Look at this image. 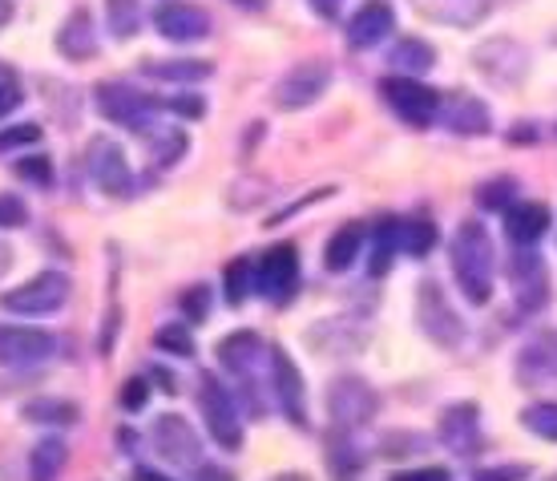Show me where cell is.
Segmentation results:
<instances>
[{
    "label": "cell",
    "instance_id": "obj_1",
    "mask_svg": "<svg viewBox=\"0 0 557 481\" xmlns=\"http://www.w3.org/2000/svg\"><path fill=\"white\" fill-rule=\"evenodd\" d=\"M493 239L476 219H465L453 235V275L469 304H488L493 296Z\"/></svg>",
    "mask_w": 557,
    "mask_h": 481
},
{
    "label": "cell",
    "instance_id": "obj_2",
    "mask_svg": "<svg viewBox=\"0 0 557 481\" xmlns=\"http://www.w3.org/2000/svg\"><path fill=\"white\" fill-rule=\"evenodd\" d=\"M70 299V275L65 271H37L33 280L0 296V308L13 316H53Z\"/></svg>",
    "mask_w": 557,
    "mask_h": 481
},
{
    "label": "cell",
    "instance_id": "obj_3",
    "mask_svg": "<svg viewBox=\"0 0 557 481\" xmlns=\"http://www.w3.org/2000/svg\"><path fill=\"white\" fill-rule=\"evenodd\" d=\"M198 409H202L210 437L219 441L223 449H238L243 445V421H238L235 393L223 388V381L214 372H202V381H198Z\"/></svg>",
    "mask_w": 557,
    "mask_h": 481
},
{
    "label": "cell",
    "instance_id": "obj_4",
    "mask_svg": "<svg viewBox=\"0 0 557 481\" xmlns=\"http://www.w3.org/2000/svg\"><path fill=\"white\" fill-rule=\"evenodd\" d=\"M473 65L485 82L502 85V89H513V85H521L525 73H530V53H525V45H517L513 37H493V41H481L473 49Z\"/></svg>",
    "mask_w": 557,
    "mask_h": 481
},
{
    "label": "cell",
    "instance_id": "obj_5",
    "mask_svg": "<svg viewBox=\"0 0 557 481\" xmlns=\"http://www.w3.org/2000/svg\"><path fill=\"white\" fill-rule=\"evenodd\" d=\"M417 324L420 332L441 344V348H457L465 340V324H460L457 308L448 304V296L441 292V283H420L417 287Z\"/></svg>",
    "mask_w": 557,
    "mask_h": 481
},
{
    "label": "cell",
    "instance_id": "obj_6",
    "mask_svg": "<svg viewBox=\"0 0 557 481\" xmlns=\"http://www.w3.org/2000/svg\"><path fill=\"white\" fill-rule=\"evenodd\" d=\"M94 98H98V110L106 113L110 122H117V126L134 130V134H146V130L153 126V110H158V101L146 98V94H138L134 85L101 82L98 89H94Z\"/></svg>",
    "mask_w": 557,
    "mask_h": 481
},
{
    "label": "cell",
    "instance_id": "obj_7",
    "mask_svg": "<svg viewBox=\"0 0 557 481\" xmlns=\"http://www.w3.org/2000/svg\"><path fill=\"white\" fill-rule=\"evenodd\" d=\"M380 94L396 110V118H405L408 126H429V122H436V113H441V94L429 89V85H420L417 77L392 73V77L380 82Z\"/></svg>",
    "mask_w": 557,
    "mask_h": 481
},
{
    "label": "cell",
    "instance_id": "obj_8",
    "mask_svg": "<svg viewBox=\"0 0 557 481\" xmlns=\"http://www.w3.org/2000/svg\"><path fill=\"white\" fill-rule=\"evenodd\" d=\"M150 441L158 457H166L170 466L178 469H198L202 466V441H198L195 424L178 417V412H162L150 429Z\"/></svg>",
    "mask_w": 557,
    "mask_h": 481
},
{
    "label": "cell",
    "instance_id": "obj_9",
    "mask_svg": "<svg viewBox=\"0 0 557 481\" xmlns=\"http://www.w3.org/2000/svg\"><path fill=\"white\" fill-rule=\"evenodd\" d=\"M85 170H89L94 186L106 190V195H129V186H134V170L126 162V150L113 138H106V134L89 138V146H85Z\"/></svg>",
    "mask_w": 557,
    "mask_h": 481
},
{
    "label": "cell",
    "instance_id": "obj_10",
    "mask_svg": "<svg viewBox=\"0 0 557 481\" xmlns=\"http://www.w3.org/2000/svg\"><path fill=\"white\" fill-rule=\"evenodd\" d=\"M332 85V65L327 61H299L275 82V106L278 110H307L323 98V89Z\"/></svg>",
    "mask_w": 557,
    "mask_h": 481
},
{
    "label": "cell",
    "instance_id": "obj_11",
    "mask_svg": "<svg viewBox=\"0 0 557 481\" xmlns=\"http://www.w3.org/2000/svg\"><path fill=\"white\" fill-rule=\"evenodd\" d=\"M327 409L339 429H360L380 412V396L363 377H339L327 388Z\"/></svg>",
    "mask_w": 557,
    "mask_h": 481
},
{
    "label": "cell",
    "instance_id": "obj_12",
    "mask_svg": "<svg viewBox=\"0 0 557 481\" xmlns=\"http://www.w3.org/2000/svg\"><path fill=\"white\" fill-rule=\"evenodd\" d=\"M271 356H267V344L255 332H231V336L219 340V365L231 372L238 381V388L251 396L255 393V372H259V365H267Z\"/></svg>",
    "mask_w": 557,
    "mask_h": 481
},
{
    "label": "cell",
    "instance_id": "obj_13",
    "mask_svg": "<svg viewBox=\"0 0 557 481\" xmlns=\"http://www.w3.org/2000/svg\"><path fill=\"white\" fill-rule=\"evenodd\" d=\"M57 353V340L41 328L0 324V365L4 368H33L45 365Z\"/></svg>",
    "mask_w": 557,
    "mask_h": 481
},
{
    "label": "cell",
    "instance_id": "obj_14",
    "mask_svg": "<svg viewBox=\"0 0 557 481\" xmlns=\"http://www.w3.org/2000/svg\"><path fill=\"white\" fill-rule=\"evenodd\" d=\"M153 28H158L166 41L190 45V41L210 37V13L198 9V4H190V0H162V4L153 9Z\"/></svg>",
    "mask_w": 557,
    "mask_h": 481
},
{
    "label": "cell",
    "instance_id": "obj_15",
    "mask_svg": "<svg viewBox=\"0 0 557 481\" xmlns=\"http://www.w3.org/2000/svg\"><path fill=\"white\" fill-rule=\"evenodd\" d=\"M299 283V251L295 243H275L255 268V287L271 299H287Z\"/></svg>",
    "mask_w": 557,
    "mask_h": 481
},
{
    "label": "cell",
    "instance_id": "obj_16",
    "mask_svg": "<svg viewBox=\"0 0 557 481\" xmlns=\"http://www.w3.org/2000/svg\"><path fill=\"white\" fill-rule=\"evenodd\" d=\"M517 381L542 388L557 381V328H545L517 353Z\"/></svg>",
    "mask_w": 557,
    "mask_h": 481
},
{
    "label": "cell",
    "instance_id": "obj_17",
    "mask_svg": "<svg viewBox=\"0 0 557 481\" xmlns=\"http://www.w3.org/2000/svg\"><path fill=\"white\" fill-rule=\"evenodd\" d=\"M271 388H275L278 409L287 412V421L307 424V405H304V377L292 365V356L283 348H271Z\"/></svg>",
    "mask_w": 557,
    "mask_h": 481
},
{
    "label": "cell",
    "instance_id": "obj_18",
    "mask_svg": "<svg viewBox=\"0 0 557 481\" xmlns=\"http://www.w3.org/2000/svg\"><path fill=\"white\" fill-rule=\"evenodd\" d=\"M436 118H441L453 134H460V138H481V134H488V126H493L488 106L481 98H473V94H448V98H441V113H436Z\"/></svg>",
    "mask_w": 557,
    "mask_h": 481
},
{
    "label": "cell",
    "instance_id": "obj_19",
    "mask_svg": "<svg viewBox=\"0 0 557 481\" xmlns=\"http://www.w3.org/2000/svg\"><path fill=\"white\" fill-rule=\"evenodd\" d=\"M396 33V13L388 0H368L360 13L348 21V45L351 49H376Z\"/></svg>",
    "mask_w": 557,
    "mask_h": 481
},
{
    "label": "cell",
    "instance_id": "obj_20",
    "mask_svg": "<svg viewBox=\"0 0 557 481\" xmlns=\"http://www.w3.org/2000/svg\"><path fill=\"white\" fill-rule=\"evenodd\" d=\"M441 441L453 453H473L481 445V409L473 400H457L441 412Z\"/></svg>",
    "mask_w": 557,
    "mask_h": 481
},
{
    "label": "cell",
    "instance_id": "obj_21",
    "mask_svg": "<svg viewBox=\"0 0 557 481\" xmlns=\"http://www.w3.org/2000/svg\"><path fill=\"white\" fill-rule=\"evenodd\" d=\"M488 13H493V0H420V16L448 28H476Z\"/></svg>",
    "mask_w": 557,
    "mask_h": 481
},
{
    "label": "cell",
    "instance_id": "obj_22",
    "mask_svg": "<svg viewBox=\"0 0 557 481\" xmlns=\"http://www.w3.org/2000/svg\"><path fill=\"white\" fill-rule=\"evenodd\" d=\"M57 53L65 57V61H89V57L98 53V33H94V16L77 9L61 21L57 28Z\"/></svg>",
    "mask_w": 557,
    "mask_h": 481
},
{
    "label": "cell",
    "instance_id": "obj_23",
    "mask_svg": "<svg viewBox=\"0 0 557 481\" xmlns=\"http://www.w3.org/2000/svg\"><path fill=\"white\" fill-rule=\"evenodd\" d=\"M549 223H554V214H549L545 202H513V207L505 211V231H509V239H513L517 247L537 243L545 231H549Z\"/></svg>",
    "mask_w": 557,
    "mask_h": 481
},
{
    "label": "cell",
    "instance_id": "obj_24",
    "mask_svg": "<svg viewBox=\"0 0 557 481\" xmlns=\"http://www.w3.org/2000/svg\"><path fill=\"white\" fill-rule=\"evenodd\" d=\"M388 65L400 77H420V73H429L436 65V49L429 41H420V37H396L388 53Z\"/></svg>",
    "mask_w": 557,
    "mask_h": 481
},
{
    "label": "cell",
    "instance_id": "obj_25",
    "mask_svg": "<svg viewBox=\"0 0 557 481\" xmlns=\"http://www.w3.org/2000/svg\"><path fill=\"white\" fill-rule=\"evenodd\" d=\"M360 251H363V226L344 223L332 239H327V247H323V268L339 275V271H348L351 263L360 259Z\"/></svg>",
    "mask_w": 557,
    "mask_h": 481
},
{
    "label": "cell",
    "instance_id": "obj_26",
    "mask_svg": "<svg viewBox=\"0 0 557 481\" xmlns=\"http://www.w3.org/2000/svg\"><path fill=\"white\" fill-rule=\"evenodd\" d=\"M513 287L517 296H521V308H537L545 304V271H542V259L537 255H517L513 263Z\"/></svg>",
    "mask_w": 557,
    "mask_h": 481
},
{
    "label": "cell",
    "instance_id": "obj_27",
    "mask_svg": "<svg viewBox=\"0 0 557 481\" xmlns=\"http://www.w3.org/2000/svg\"><path fill=\"white\" fill-rule=\"evenodd\" d=\"M65 466H70V445L61 437H45L28 457V481H57Z\"/></svg>",
    "mask_w": 557,
    "mask_h": 481
},
{
    "label": "cell",
    "instance_id": "obj_28",
    "mask_svg": "<svg viewBox=\"0 0 557 481\" xmlns=\"http://www.w3.org/2000/svg\"><path fill=\"white\" fill-rule=\"evenodd\" d=\"M141 70L153 82H207L214 65L210 61H195V57H182V61H146Z\"/></svg>",
    "mask_w": 557,
    "mask_h": 481
},
{
    "label": "cell",
    "instance_id": "obj_29",
    "mask_svg": "<svg viewBox=\"0 0 557 481\" xmlns=\"http://www.w3.org/2000/svg\"><path fill=\"white\" fill-rule=\"evenodd\" d=\"M21 417L33 424H77L82 409L73 400H61V396H37L21 409Z\"/></svg>",
    "mask_w": 557,
    "mask_h": 481
},
{
    "label": "cell",
    "instance_id": "obj_30",
    "mask_svg": "<svg viewBox=\"0 0 557 481\" xmlns=\"http://www.w3.org/2000/svg\"><path fill=\"white\" fill-rule=\"evenodd\" d=\"M106 25L117 41H129L141 28V4L138 0H106Z\"/></svg>",
    "mask_w": 557,
    "mask_h": 481
},
{
    "label": "cell",
    "instance_id": "obj_31",
    "mask_svg": "<svg viewBox=\"0 0 557 481\" xmlns=\"http://www.w3.org/2000/svg\"><path fill=\"white\" fill-rule=\"evenodd\" d=\"M146 138H150V158L158 162V166H174V162L186 155V134H182V130L150 126L146 130Z\"/></svg>",
    "mask_w": 557,
    "mask_h": 481
},
{
    "label": "cell",
    "instance_id": "obj_32",
    "mask_svg": "<svg viewBox=\"0 0 557 481\" xmlns=\"http://www.w3.org/2000/svg\"><path fill=\"white\" fill-rule=\"evenodd\" d=\"M521 424L530 429L533 437L557 441V400H537L530 409H521Z\"/></svg>",
    "mask_w": 557,
    "mask_h": 481
},
{
    "label": "cell",
    "instance_id": "obj_33",
    "mask_svg": "<svg viewBox=\"0 0 557 481\" xmlns=\"http://www.w3.org/2000/svg\"><path fill=\"white\" fill-rule=\"evenodd\" d=\"M251 275H255V268H251V259H235V263H226V271H223V287H226V304H243L247 299V292H251Z\"/></svg>",
    "mask_w": 557,
    "mask_h": 481
},
{
    "label": "cell",
    "instance_id": "obj_34",
    "mask_svg": "<svg viewBox=\"0 0 557 481\" xmlns=\"http://www.w3.org/2000/svg\"><path fill=\"white\" fill-rule=\"evenodd\" d=\"M400 247H405L408 255H429L432 247H436V226L424 223V219H417V223H405L400 226Z\"/></svg>",
    "mask_w": 557,
    "mask_h": 481
},
{
    "label": "cell",
    "instance_id": "obj_35",
    "mask_svg": "<svg viewBox=\"0 0 557 481\" xmlns=\"http://www.w3.org/2000/svg\"><path fill=\"white\" fill-rule=\"evenodd\" d=\"M400 247V223H384L376 231V251H372V275H384L392 263V251Z\"/></svg>",
    "mask_w": 557,
    "mask_h": 481
},
{
    "label": "cell",
    "instance_id": "obj_36",
    "mask_svg": "<svg viewBox=\"0 0 557 481\" xmlns=\"http://www.w3.org/2000/svg\"><path fill=\"white\" fill-rule=\"evenodd\" d=\"M153 344L162 348V353H174V356H195V340L186 332V324H166L153 332Z\"/></svg>",
    "mask_w": 557,
    "mask_h": 481
},
{
    "label": "cell",
    "instance_id": "obj_37",
    "mask_svg": "<svg viewBox=\"0 0 557 481\" xmlns=\"http://www.w3.org/2000/svg\"><path fill=\"white\" fill-rule=\"evenodd\" d=\"M513 195H517L513 178H493V183H485L476 190V202H481L485 211H505V207L513 202Z\"/></svg>",
    "mask_w": 557,
    "mask_h": 481
},
{
    "label": "cell",
    "instance_id": "obj_38",
    "mask_svg": "<svg viewBox=\"0 0 557 481\" xmlns=\"http://www.w3.org/2000/svg\"><path fill=\"white\" fill-rule=\"evenodd\" d=\"M45 130L37 122H21V126H9L0 130V150H16V146H33V141H41Z\"/></svg>",
    "mask_w": 557,
    "mask_h": 481
},
{
    "label": "cell",
    "instance_id": "obj_39",
    "mask_svg": "<svg viewBox=\"0 0 557 481\" xmlns=\"http://www.w3.org/2000/svg\"><path fill=\"white\" fill-rule=\"evenodd\" d=\"M28 223V207H25V198L21 195H0V226L4 231H16V226H25Z\"/></svg>",
    "mask_w": 557,
    "mask_h": 481
},
{
    "label": "cell",
    "instance_id": "obj_40",
    "mask_svg": "<svg viewBox=\"0 0 557 481\" xmlns=\"http://www.w3.org/2000/svg\"><path fill=\"white\" fill-rule=\"evenodd\" d=\"M16 174L25 178V183H33V186H49L53 183V166H49V158H21L16 162Z\"/></svg>",
    "mask_w": 557,
    "mask_h": 481
},
{
    "label": "cell",
    "instance_id": "obj_41",
    "mask_svg": "<svg viewBox=\"0 0 557 481\" xmlns=\"http://www.w3.org/2000/svg\"><path fill=\"white\" fill-rule=\"evenodd\" d=\"M146 400H150V384L141 381V377H129V381L122 384V409L138 412V409H146Z\"/></svg>",
    "mask_w": 557,
    "mask_h": 481
},
{
    "label": "cell",
    "instance_id": "obj_42",
    "mask_svg": "<svg viewBox=\"0 0 557 481\" xmlns=\"http://www.w3.org/2000/svg\"><path fill=\"white\" fill-rule=\"evenodd\" d=\"M182 311H186V320H207V311H210L207 287H186V292H182Z\"/></svg>",
    "mask_w": 557,
    "mask_h": 481
},
{
    "label": "cell",
    "instance_id": "obj_43",
    "mask_svg": "<svg viewBox=\"0 0 557 481\" xmlns=\"http://www.w3.org/2000/svg\"><path fill=\"white\" fill-rule=\"evenodd\" d=\"M530 466H485L473 469V481H525Z\"/></svg>",
    "mask_w": 557,
    "mask_h": 481
},
{
    "label": "cell",
    "instance_id": "obj_44",
    "mask_svg": "<svg viewBox=\"0 0 557 481\" xmlns=\"http://www.w3.org/2000/svg\"><path fill=\"white\" fill-rule=\"evenodd\" d=\"M21 85H16L13 73H0V118H9V113L21 106Z\"/></svg>",
    "mask_w": 557,
    "mask_h": 481
},
{
    "label": "cell",
    "instance_id": "obj_45",
    "mask_svg": "<svg viewBox=\"0 0 557 481\" xmlns=\"http://www.w3.org/2000/svg\"><path fill=\"white\" fill-rule=\"evenodd\" d=\"M170 113H182V118H202L207 113V101L195 98V94H182V98H166L162 101Z\"/></svg>",
    "mask_w": 557,
    "mask_h": 481
},
{
    "label": "cell",
    "instance_id": "obj_46",
    "mask_svg": "<svg viewBox=\"0 0 557 481\" xmlns=\"http://www.w3.org/2000/svg\"><path fill=\"white\" fill-rule=\"evenodd\" d=\"M392 481H453L448 469L429 466V469H405V473H392Z\"/></svg>",
    "mask_w": 557,
    "mask_h": 481
},
{
    "label": "cell",
    "instance_id": "obj_47",
    "mask_svg": "<svg viewBox=\"0 0 557 481\" xmlns=\"http://www.w3.org/2000/svg\"><path fill=\"white\" fill-rule=\"evenodd\" d=\"M307 4H311L323 21H335V16H339V9H344V0H307Z\"/></svg>",
    "mask_w": 557,
    "mask_h": 481
},
{
    "label": "cell",
    "instance_id": "obj_48",
    "mask_svg": "<svg viewBox=\"0 0 557 481\" xmlns=\"http://www.w3.org/2000/svg\"><path fill=\"white\" fill-rule=\"evenodd\" d=\"M195 481H235V478H231L223 466H198L195 469Z\"/></svg>",
    "mask_w": 557,
    "mask_h": 481
},
{
    "label": "cell",
    "instance_id": "obj_49",
    "mask_svg": "<svg viewBox=\"0 0 557 481\" xmlns=\"http://www.w3.org/2000/svg\"><path fill=\"white\" fill-rule=\"evenodd\" d=\"M134 481H170V478H166V473H158V469L138 466V469H134Z\"/></svg>",
    "mask_w": 557,
    "mask_h": 481
},
{
    "label": "cell",
    "instance_id": "obj_50",
    "mask_svg": "<svg viewBox=\"0 0 557 481\" xmlns=\"http://www.w3.org/2000/svg\"><path fill=\"white\" fill-rule=\"evenodd\" d=\"M9 268H13V247L0 243V275H9Z\"/></svg>",
    "mask_w": 557,
    "mask_h": 481
},
{
    "label": "cell",
    "instance_id": "obj_51",
    "mask_svg": "<svg viewBox=\"0 0 557 481\" xmlns=\"http://www.w3.org/2000/svg\"><path fill=\"white\" fill-rule=\"evenodd\" d=\"M9 16H13V4H9V0H0V28L9 25Z\"/></svg>",
    "mask_w": 557,
    "mask_h": 481
},
{
    "label": "cell",
    "instance_id": "obj_52",
    "mask_svg": "<svg viewBox=\"0 0 557 481\" xmlns=\"http://www.w3.org/2000/svg\"><path fill=\"white\" fill-rule=\"evenodd\" d=\"M271 481H311V478H307V473H295V469H292V473H275Z\"/></svg>",
    "mask_w": 557,
    "mask_h": 481
},
{
    "label": "cell",
    "instance_id": "obj_53",
    "mask_svg": "<svg viewBox=\"0 0 557 481\" xmlns=\"http://www.w3.org/2000/svg\"><path fill=\"white\" fill-rule=\"evenodd\" d=\"M243 9H263V0H238Z\"/></svg>",
    "mask_w": 557,
    "mask_h": 481
},
{
    "label": "cell",
    "instance_id": "obj_54",
    "mask_svg": "<svg viewBox=\"0 0 557 481\" xmlns=\"http://www.w3.org/2000/svg\"><path fill=\"white\" fill-rule=\"evenodd\" d=\"M545 481H557V473H554V478H545Z\"/></svg>",
    "mask_w": 557,
    "mask_h": 481
}]
</instances>
